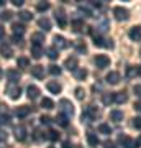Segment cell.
<instances>
[{
	"mask_svg": "<svg viewBox=\"0 0 141 148\" xmlns=\"http://www.w3.org/2000/svg\"><path fill=\"white\" fill-rule=\"evenodd\" d=\"M131 41H141V27H133L130 30Z\"/></svg>",
	"mask_w": 141,
	"mask_h": 148,
	"instance_id": "obj_14",
	"label": "cell"
},
{
	"mask_svg": "<svg viewBox=\"0 0 141 148\" xmlns=\"http://www.w3.org/2000/svg\"><path fill=\"white\" fill-rule=\"evenodd\" d=\"M7 132H3V130H0V142H7Z\"/></svg>",
	"mask_w": 141,
	"mask_h": 148,
	"instance_id": "obj_46",
	"label": "cell"
},
{
	"mask_svg": "<svg viewBox=\"0 0 141 148\" xmlns=\"http://www.w3.org/2000/svg\"><path fill=\"white\" fill-rule=\"evenodd\" d=\"M40 120H41V123L43 125H49V123H51V117H48V115H43L41 119H40Z\"/></svg>",
	"mask_w": 141,
	"mask_h": 148,
	"instance_id": "obj_44",
	"label": "cell"
},
{
	"mask_svg": "<svg viewBox=\"0 0 141 148\" xmlns=\"http://www.w3.org/2000/svg\"><path fill=\"white\" fill-rule=\"evenodd\" d=\"M140 143H141V138H140Z\"/></svg>",
	"mask_w": 141,
	"mask_h": 148,
	"instance_id": "obj_56",
	"label": "cell"
},
{
	"mask_svg": "<svg viewBox=\"0 0 141 148\" xmlns=\"http://www.w3.org/2000/svg\"><path fill=\"white\" fill-rule=\"evenodd\" d=\"M102 101H104L105 106H108V104H112V102H115V99H113V94L110 92V94H104V97H102Z\"/></svg>",
	"mask_w": 141,
	"mask_h": 148,
	"instance_id": "obj_35",
	"label": "cell"
},
{
	"mask_svg": "<svg viewBox=\"0 0 141 148\" xmlns=\"http://www.w3.org/2000/svg\"><path fill=\"white\" fill-rule=\"evenodd\" d=\"M131 123H133V127H135V128H138V130H141V117H135Z\"/></svg>",
	"mask_w": 141,
	"mask_h": 148,
	"instance_id": "obj_41",
	"label": "cell"
},
{
	"mask_svg": "<svg viewBox=\"0 0 141 148\" xmlns=\"http://www.w3.org/2000/svg\"><path fill=\"white\" fill-rule=\"evenodd\" d=\"M113 99H115L116 104H125V102L128 101V94H126L125 90H123V92H115V94H113Z\"/></svg>",
	"mask_w": 141,
	"mask_h": 148,
	"instance_id": "obj_19",
	"label": "cell"
},
{
	"mask_svg": "<svg viewBox=\"0 0 141 148\" xmlns=\"http://www.w3.org/2000/svg\"><path fill=\"white\" fill-rule=\"evenodd\" d=\"M41 107H44V109H48V110H51L52 107H54V102L49 99V97H44L41 101Z\"/></svg>",
	"mask_w": 141,
	"mask_h": 148,
	"instance_id": "obj_30",
	"label": "cell"
},
{
	"mask_svg": "<svg viewBox=\"0 0 141 148\" xmlns=\"http://www.w3.org/2000/svg\"><path fill=\"white\" fill-rule=\"evenodd\" d=\"M2 5H3V2H2V0H0V7H2Z\"/></svg>",
	"mask_w": 141,
	"mask_h": 148,
	"instance_id": "obj_53",
	"label": "cell"
},
{
	"mask_svg": "<svg viewBox=\"0 0 141 148\" xmlns=\"http://www.w3.org/2000/svg\"><path fill=\"white\" fill-rule=\"evenodd\" d=\"M71 28H72V32L79 33V32H82L85 27H84V21L82 20H74L72 23H71Z\"/></svg>",
	"mask_w": 141,
	"mask_h": 148,
	"instance_id": "obj_23",
	"label": "cell"
},
{
	"mask_svg": "<svg viewBox=\"0 0 141 148\" xmlns=\"http://www.w3.org/2000/svg\"><path fill=\"white\" fill-rule=\"evenodd\" d=\"M31 41H33V45H38V46H40V45L44 41V35H43V33H33Z\"/></svg>",
	"mask_w": 141,
	"mask_h": 148,
	"instance_id": "obj_27",
	"label": "cell"
},
{
	"mask_svg": "<svg viewBox=\"0 0 141 148\" xmlns=\"http://www.w3.org/2000/svg\"><path fill=\"white\" fill-rule=\"evenodd\" d=\"M87 143H89V147L97 148L99 143H100V140H99V137H97L95 133H87Z\"/></svg>",
	"mask_w": 141,
	"mask_h": 148,
	"instance_id": "obj_17",
	"label": "cell"
},
{
	"mask_svg": "<svg viewBox=\"0 0 141 148\" xmlns=\"http://www.w3.org/2000/svg\"><path fill=\"white\" fill-rule=\"evenodd\" d=\"M12 18H13L12 10H3L2 13H0V20H2V21H10Z\"/></svg>",
	"mask_w": 141,
	"mask_h": 148,
	"instance_id": "obj_29",
	"label": "cell"
},
{
	"mask_svg": "<svg viewBox=\"0 0 141 148\" xmlns=\"http://www.w3.org/2000/svg\"><path fill=\"white\" fill-rule=\"evenodd\" d=\"M26 95H28V99H38V95H40V89H38L36 86H28V89H26Z\"/></svg>",
	"mask_w": 141,
	"mask_h": 148,
	"instance_id": "obj_13",
	"label": "cell"
},
{
	"mask_svg": "<svg viewBox=\"0 0 141 148\" xmlns=\"http://www.w3.org/2000/svg\"><path fill=\"white\" fill-rule=\"evenodd\" d=\"M94 63H95V66H97L99 69L108 68L110 66V58L107 56V54H97L95 59H94Z\"/></svg>",
	"mask_w": 141,
	"mask_h": 148,
	"instance_id": "obj_5",
	"label": "cell"
},
{
	"mask_svg": "<svg viewBox=\"0 0 141 148\" xmlns=\"http://www.w3.org/2000/svg\"><path fill=\"white\" fill-rule=\"evenodd\" d=\"M0 54H2V58H5V59L12 58L13 49H12V46L8 45V43H2V45H0Z\"/></svg>",
	"mask_w": 141,
	"mask_h": 148,
	"instance_id": "obj_6",
	"label": "cell"
},
{
	"mask_svg": "<svg viewBox=\"0 0 141 148\" xmlns=\"http://www.w3.org/2000/svg\"><path fill=\"white\" fill-rule=\"evenodd\" d=\"M140 74H141V68H140Z\"/></svg>",
	"mask_w": 141,
	"mask_h": 148,
	"instance_id": "obj_55",
	"label": "cell"
},
{
	"mask_svg": "<svg viewBox=\"0 0 141 148\" xmlns=\"http://www.w3.org/2000/svg\"><path fill=\"white\" fill-rule=\"evenodd\" d=\"M59 106H61V110H63V114L66 117H72L74 115V106L67 101V99H61Z\"/></svg>",
	"mask_w": 141,
	"mask_h": 148,
	"instance_id": "obj_4",
	"label": "cell"
},
{
	"mask_svg": "<svg viewBox=\"0 0 141 148\" xmlns=\"http://www.w3.org/2000/svg\"><path fill=\"white\" fill-rule=\"evenodd\" d=\"M74 77L77 81H84L85 77H87V69H84V68H77L76 71H74Z\"/></svg>",
	"mask_w": 141,
	"mask_h": 148,
	"instance_id": "obj_20",
	"label": "cell"
},
{
	"mask_svg": "<svg viewBox=\"0 0 141 148\" xmlns=\"http://www.w3.org/2000/svg\"><path fill=\"white\" fill-rule=\"evenodd\" d=\"M48 148H54V147H48Z\"/></svg>",
	"mask_w": 141,
	"mask_h": 148,
	"instance_id": "obj_54",
	"label": "cell"
},
{
	"mask_svg": "<svg viewBox=\"0 0 141 148\" xmlns=\"http://www.w3.org/2000/svg\"><path fill=\"white\" fill-rule=\"evenodd\" d=\"M48 71H49V74H52V76H59V74H61V68L56 66V64H51V66L48 68Z\"/></svg>",
	"mask_w": 141,
	"mask_h": 148,
	"instance_id": "obj_34",
	"label": "cell"
},
{
	"mask_svg": "<svg viewBox=\"0 0 141 148\" xmlns=\"http://www.w3.org/2000/svg\"><path fill=\"white\" fill-rule=\"evenodd\" d=\"M2 77H3V71H2V69H0V79H2Z\"/></svg>",
	"mask_w": 141,
	"mask_h": 148,
	"instance_id": "obj_52",
	"label": "cell"
},
{
	"mask_svg": "<svg viewBox=\"0 0 141 148\" xmlns=\"http://www.w3.org/2000/svg\"><path fill=\"white\" fill-rule=\"evenodd\" d=\"M110 120L121 122V120H123V112H121V110H112V112H110Z\"/></svg>",
	"mask_w": 141,
	"mask_h": 148,
	"instance_id": "obj_26",
	"label": "cell"
},
{
	"mask_svg": "<svg viewBox=\"0 0 141 148\" xmlns=\"http://www.w3.org/2000/svg\"><path fill=\"white\" fill-rule=\"evenodd\" d=\"M126 74H128V77H133L136 74H140V68L136 69V68H133V66H130V68L126 69Z\"/></svg>",
	"mask_w": 141,
	"mask_h": 148,
	"instance_id": "obj_37",
	"label": "cell"
},
{
	"mask_svg": "<svg viewBox=\"0 0 141 148\" xmlns=\"http://www.w3.org/2000/svg\"><path fill=\"white\" fill-rule=\"evenodd\" d=\"M31 56L35 59H40L43 56V48L38 46V45H33V46H31Z\"/></svg>",
	"mask_w": 141,
	"mask_h": 148,
	"instance_id": "obj_24",
	"label": "cell"
},
{
	"mask_svg": "<svg viewBox=\"0 0 141 148\" xmlns=\"http://www.w3.org/2000/svg\"><path fill=\"white\" fill-rule=\"evenodd\" d=\"M31 76L36 77V79H43L44 77V66H33L31 68Z\"/></svg>",
	"mask_w": 141,
	"mask_h": 148,
	"instance_id": "obj_9",
	"label": "cell"
},
{
	"mask_svg": "<svg viewBox=\"0 0 141 148\" xmlns=\"http://www.w3.org/2000/svg\"><path fill=\"white\" fill-rule=\"evenodd\" d=\"M46 54H48V58H49V59H56V58L59 56L56 48H48V49H46Z\"/></svg>",
	"mask_w": 141,
	"mask_h": 148,
	"instance_id": "obj_32",
	"label": "cell"
},
{
	"mask_svg": "<svg viewBox=\"0 0 141 148\" xmlns=\"http://www.w3.org/2000/svg\"><path fill=\"white\" fill-rule=\"evenodd\" d=\"M30 112H31V107H28V106H21V107H18V109H16V115L23 119V117H26L28 114H30Z\"/></svg>",
	"mask_w": 141,
	"mask_h": 148,
	"instance_id": "obj_25",
	"label": "cell"
},
{
	"mask_svg": "<svg viewBox=\"0 0 141 148\" xmlns=\"http://www.w3.org/2000/svg\"><path fill=\"white\" fill-rule=\"evenodd\" d=\"M38 27L43 28L44 32H49V30H51V21H49V18H46V16L40 18V20H38Z\"/></svg>",
	"mask_w": 141,
	"mask_h": 148,
	"instance_id": "obj_18",
	"label": "cell"
},
{
	"mask_svg": "<svg viewBox=\"0 0 141 148\" xmlns=\"http://www.w3.org/2000/svg\"><path fill=\"white\" fill-rule=\"evenodd\" d=\"M12 3H13L15 7H21L23 5V0H12Z\"/></svg>",
	"mask_w": 141,
	"mask_h": 148,
	"instance_id": "obj_49",
	"label": "cell"
},
{
	"mask_svg": "<svg viewBox=\"0 0 141 148\" xmlns=\"http://www.w3.org/2000/svg\"><path fill=\"white\" fill-rule=\"evenodd\" d=\"M69 117H66L64 114H59V115H56V119H54V122L56 123H59L61 127H67L69 125V120H67Z\"/></svg>",
	"mask_w": 141,
	"mask_h": 148,
	"instance_id": "obj_22",
	"label": "cell"
},
{
	"mask_svg": "<svg viewBox=\"0 0 141 148\" xmlns=\"http://www.w3.org/2000/svg\"><path fill=\"white\" fill-rule=\"evenodd\" d=\"M12 40H13V43H16V45H21V41H23V40H21V36H16V35H13V38H12Z\"/></svg>",
	"mask_w": 141,
	"mask_h": 148,
	"instance_id": "obj_47",
	"label": "cell"
},
{
	"mask_svg": "<svg viewBox=\"0 0 141 148\" xmlns=\"http://www.w3.org/2000/svg\"><path fill=\"white\" fill-rule=\"evenodd\" d=\"M77 51H79V53H85V51H87V46H85V43H82V41H79V43H77Z\"/></svg>",
	"mask_w": 141,
	"mask_h": 148,
	"instance_id": "obj_43",
	"label": "cell"
},
{
	"mask_svg": "<svg viewBox=\"0 0 141 148\" xmlns=\"http://www.w3.org/2000/svg\"><path fill=\"white\" fill-rule=\"evenodd\" d=\"M0 123H2V125H7V123H10V117L7 115V114H2V115H0Z\"/></svg>",
	"mask_w": 141,
	"mask_h": 148,
	"instance_id": "obj_42",
	"label": "cell"
},
{
	"mask_svg": "<svg viewBox=\"0 0 141 148\" xmlns=\"http://www.w3.org/2000/svg\"><path fill=\"white\" fill-rule=\"evenodd\" d=\"M99 132L105 133V135H110V133H112V127H110L108 123H100L99 125Z\"/></svg>",
	"mask_w": 141,
	"mask_h": 148,
	"instance_id": "obj_31",
	"label": "cell"
},
{
	"mask_svg": "<svg viewBox=\"0 0 141 148\" xmlns=\"http://www.w3.org/2000/svg\"><path fill=\"white\" fill-rule=\"evenodd\" d=\"M15 138L18 140V142H23L26 138V128L23 127V125H20V127L15 128Z\"/></svg>",
	"mask_w": 141,
	"mask_h": 148,
	"instance_id": "obj_16",
	"label": "cell"
},
{
	"mask_svg": "<svg viewBox=\"0 0 141 148\" xmlns=\"http://www.w3.org/2000/svg\"><path fill=\"white\" fill-rule=\"evenodd\" d=\"M7 77H8V81H10V82H15V81H20V73H18V71H16V69H7Z\"/></svg>",
	"mask_w": 141,
	"mask_h": 148,
	"instance_id": "obj_15",
	"label": "cell"
},
{
	"mask_svg": "<svg viewBox=\"0 0 141 148\" xmlns=\"http://www.w3.org/2000/svg\"><path fill=\"white\" fill-rule=\"evenodd\" d=\"M54 48L56 49H66L67 48V41H66V38L64 36H54Z\"/></svg>",
	"mask_w": 141,
	"mask_h": 148,
	"instance_id": "obj_10",
	"label": "cell"
},
{
	"mask_svg": "<svg viewBox=\"0 0 141 148\" xmlns=\"http://www.w3.org/2000/svg\"><path fill=\"white\" fill-rule=\"evenodd\" d=\"M79 12L84 13V16H92V10L87 8V7H79Z\"/></svg>",
	"mask_w": 141,
	"mask_h": 148,
	"instance_id": "obj_39",
	"label": "cell"
},
{
	"mask_svg": "<svg viewBox=\"0 0 141 148\" xmlns=\"http://www.w3.org/2000/svg\"><path fill=\"white\" fill-rule=\"evenodd\" d=\"M18 16H20V20H23V21H30L33 18V15L30 13V12H26V10L20 12V13H18Z\"/></svg>",
	"mask_w": 141,
	"mask_h": 148,
	"instance_id": "obj_33",
	"label": "cell"
},
{
	"mask_svg": "<svg viewBox=\"0 0 141 148\" xmlns=\"http://www.w3.org/2000/svg\"><path fill=\"white\" fill-rule=\"evenodd\" d=\"M5 94L8 95L10 99H13V101L20 99V95H21V89H20V86L15 84V82H8V84L5 86Z\"/></svg>",
	"mask_w": 141,
	"mask_h": 148,
	"instance_id": "obj_1",
	"label": "cell"
},
{
	"mask_svg": "<svg viewBox=\"0 0 141 148\" xmlns=\"http://www.w3.org/2000/svg\"><path fill=\"white\" fill-rule=\"evenodd\" d=\"M46 87H48V90H49V92H52V94H59V92L63 90V86L59 84L58 81H49Z\"/></svg>",
	"mask_w": 141,
	"mask_h": 148,
	"instance_id": "obj_8",
	"label": "cell"
},
{
	"mask_svg": "<svg viewBox=\"0 0 141 148\" xmlns=\"http://www.w3.org/2000/svg\"><path fill=\"white\" fill-rule=\"evenodd\" d=\"M118 142L121 143V147L123 148H140V142H136V140L130 138L128 135H120Z\"/></svg>",
	"mask_w": 141,
	"mask_h": 148,
	"instance_id": "obj_2",
	"label": "cell"
},
{
	"mask_svg": "<svg viewBox=\"0 0 141 148\" xmlns=\"http://www.w3.org/2000/svg\"><path fill=\"white\" fill-rule=\"evenodd\" d=\"M133 90H135V94L138 95V97H141V86H135Z\"/></svg>",
	"mask_w": 141,
	"mask_h": 148,
	"instance_id": "obj_48",
	"label": "cell"
},
{
	"mask_svg": "<svg viewBox=\"0 0 141 148\" xmlns=\"http://www.w3.org/2000/svg\"><path fill=\"white\" fill-rule=\"evenodd\" d=\"M113 15H115V18L118 21H126L130 18V12L126 8H123V7H115L113 8Z\"/></svg>",
	"mask_w": 141,
	"mask_h": 148,
	"instance_id": "obj_3",
	"label": "cell"
},
{
	"mask_svg": "<svg viewBox=\"0 0 141 148\" xmlns=\"http://www.w3.org/2000/svg\"><path fill=\"white\" fill-rule=\"evenodd\" d=\"M28 64H30V59L26 58V56H20V58L16 59V66H18V68H21V69L28 68Z\"/></svg>",
	"mask_w": 141,
	"mask_h": 148,
	"instance_id": "obj_28",
	"label": "cell"
},
{
	"mask_svg": "<svg viewBox=\"0 0 141 148\" xmlns=\"http://www.w3.org/2000/svg\"><path fill=\"white\" fill-rule=\"evenodd\" d=\"M3 36H5V28H3L2 25H0V40H2Z\"/></svg>",
	"mask_w": 141,
	"mask_h": 148,
	"instance_id": "obj_50",
	"label": "cell"
},
{
	"mask_svg": "<svg viewBox=\"0 0 141 148\" xmlns=\"http://www.w3.org/2000/svg\"><path fill=\"white\" fill-rule=\"evenodd\" d=\"M12 30H13V35L21 36V35L25 33V25H21V23H13V25H12Z\"/></svg>",
	"mask_w": 141,
	"mask_h": 148,
	"instance_id": "obj_21",
	"label": "cell"
},
{
	"mask_svg": "<svg viewBox=\"0 0 141 148\" xmlns=\"http://www.w3.org/2000/svg\"><path fill=\"white\" fill-rule=\"evenodd\" d=\"M105 79H107L108 84H118V82H120V73H118V71H110Z\"/></svg>",
	"mask_w": 141,
	"mask_h": 148,
	"instance_id": "obj_7",
	"label": "cell"
},
{
	"mask_svg": "<svg viewBox=\"0 0 141 148\" xmlns=\"http://www.w3.org/2000/svg\"><path fill=\"white\" fill-rule=\"evenodd\" d=\"M48 138L52 140V142H56V140H59V133L54 132V130H49V132H48Z\"/></svg>",
	"mask_w": 141,
	"mask_h": 148,
	"instance_id": "obj_38",
	"label": "cell"
},
{
	"mask_svg": "<svg viewBox=\"0 0 141 148\" xmlns=\"http://www.w3.org/2000/svg\"><path fill=\"white\" fill-rule=\"evenodd\" d=\"M63 148H72V145H71L69 142H64L63 143Z\"/></svg>",
	"mask_w": 141,
	"mask_h": 148,
	"instance_id": "obj_51",
	"label": "cell"
},
{
	"mask_svg": "<svg viewBox=\"0 0 141 148\" xmlns=\"http://www.w3.org/2000/svg\"><path fill=\"white\" fill-rule=\"evenodd\" d=\"M56 21H58V25H59L61 28H66V25H67V20H66L64 10H61V8L56 12Z\"/></svg>",
	"mask_w": 141,
	"mask_h": 148,
	"instance_id": "obj_11",
	"label": "cell"
},
{
	"mask_svg": "<svg viewBox=\"0 0 141 148\" xmlns=\"http://www.w3.org/2000/svg\"><path fill=\"white\" fill-rule=\"evenodd\" d=\"M64 68L69 69V71H76V69H77V58H76V56L67 58L66 59V63H64Z\"/></svg>",
	"mask_w": 141,
	"mask_h": 148,
	"instance_id": "obj_12",
	"label": "cell"
},
{
	"mask_svg": "<svg viewBox=\"0 0 141 148\" xmlns=\"http://www.w3.org/2000/svg\"><path fill=\"white\" fill-rule=\"evenodd\" d=\"M76 97H77L79 101H82L84 97H85V92H84L82 87H77V89H76Z\"/></svg>",
	"mask_w": 141,
	"mask_h": 148,
	"instance_id": "obj_40",
	"label": "cell"
},
{
	"mask_svg": "<svg viewBox=\"0 0 141 148\" xmlns=\"http://www.w3.org/2000/svg\"><path fill=\"white\" fill-rule=\"evenodd\" d=\"M104 148H116L115 143L110 142V140H107V142H104Z\"/></svg>",
	"mask_w": 141,
	"mask_h": 148,
	"instance_id": "obj_45",
	"label": "cell"
},
{
	"mask_svg": "<svg viewBox=\"0 0 141 148\" xmlns=\"http://www.w3.org/2000/svg\"><path fill=\"white\" fill-rule=\"evenodd\" d=\"M36 8H38V12H46V10H49V3L48 2H40L36 5Z\"/></svg>",
	"mask_w": 141,
	"mask_h": 148,
	"instance_id": "obj_36",
	"label": "cell"
}]
</instances>
